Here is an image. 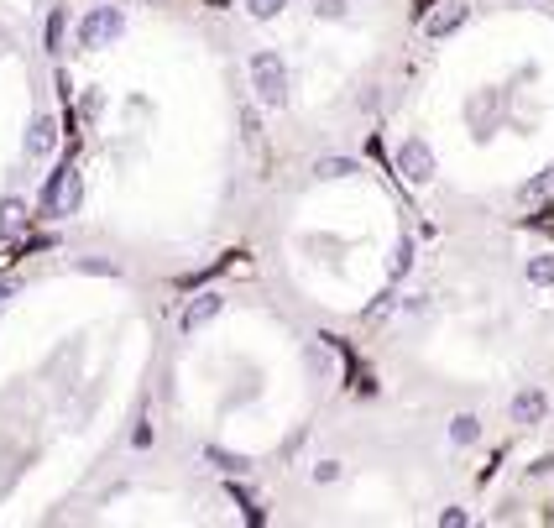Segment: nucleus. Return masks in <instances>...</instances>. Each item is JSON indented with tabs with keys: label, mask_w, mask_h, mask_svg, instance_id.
Masks as SVG:
<instances>
[{
	"label": "nucleus",
	"mask_w": 554,
	"mask_h": 528,
	"mask_svg": "<svg viewBox=\"0 0 554 528\" xmlns=\"http://www.w3.org/2000/svg\"><path fill=\"white\" fill-rule=\"evenodd\" d=\"M246 68H251V89H257V105H262V110H283V105H288V63L277 58L272 48H257Z\"/></svg>",
	"instance_id": "f257e3e1"
},
{
	"label": "nucleus",
	"mask_w": 554,
	"mask_h": 528,
	"mask_svg": "<svg viewBox=\"0 0 554 528\" xmlns=\"http://www.w3.org/2000/svg\"><path fill=\"white\" fill-rule=\"evenodd\" d=\"M121 32H126V11L121 6H95L84 21H79V42L89 53H100V48H110V42H121Z\"/></svg>",
	"instance_id": "f03ea898"
},
{
	"label": "nucleus",
	"mask_w": 554,
	"mask_h": 528,
	"mask_svg": "<svg viewBox=\"0 0 554 528\" xmlns=\"http://www.w3.org/2000/svg\"><path fill=\"white\" fill-rule=\"evenodd\" d=\"M440 173V163H434L429 142H419V136H408V142L398 147V178H408L413 189H424V183Z\"/></svg>",
	"instance_id": "7ed1b4c3"
},
{
	"label": "nucleus",
	"mask_w": 554,
	"mask_h": 528,
	"mask_svg": "<svg viewBox=\"0 0 554 528\" xmlns=\"http://www.w3.org/2000/svg\"><path fill=\"white\" fill-rule=\"evenodd\" d=\"M42 204H48L53 215H79V204H84V183L74 168H58L48 178V194H42Z\"/></svg>",
	"instance_id": "20e7f679"
},
{
	"label": "nucleus",
	"mask_w": 554,
	"mask_h": 528,
	"mask_svg": "<svg viewBox=\"0 0 554 528\" xmlns=\"http://www.w3.org/2000/svg\"><path fill=\"white\" fill-rule=\"evenodd\" d=\"M220 309H225V293H215V288H210V293H199L194 304L178 314L183 335H194V330H204V325H210V319H220Z\"/></svg>",
	"instance_id": "39448f33"
},
{
	"label": "nucleus",
	"mask_w": 554,
	"mask_h": 528,
	"mask_svg": "<svg viewBox=\"0 0 554 528\" xmlns=\"http://www.w3.org/2000/svg\"><path fill=\"white\" fill-rule=\"evenodd\" d=\"M544 413H549V398L539 393V387H523V393L513 398V403H507V419H513V424H539L544 419Z\"/></svg>",
	"instance_id": "423d86ee"
},
{
	"label": "nucleus",
	"mask_w": 554,
	"mask_h": 528,
	"mask_svg": "<svg viewBox=\"0 0 554 528\" xmlns=\"http://www.w3.org/2000/svg\"><path fill=\"white\" fill-rule=\"evenodd\" d=\"M53 147H58V121L37 116L32 131H27V157H53Z\"/></svg>",
	"instance_id": "0eeeda50"
},
{
	"label": "nucleus",
	"mask_w": 554,
	"mask_h": 528,
	"mask_svg": "<svg viewBox=\"0 0 554 528\" xmlns=\"http://www.w3.org/2000/svg\"><path fill=\"white\" fill-rule=\"evenodd\" d=\"M27 231V199H0V236H21Z\"/></svg>",
	"instance_id": "6e6552de"
},
{
	"label": "nucleus",
	"mask_w": 554,
	"mask_h": 528,
	"mask_svg": "<svg viewBox=\"0 0 554 528\" xmlns=\"http://www.w3.org/2000/svg\"><path fill=\"white\" fill-rule=\"evenodd\" d=\"M466 16H471V11L460 6V0H450L445 11H434V16H429V27H424V32H429V37H450V32H455L460 21H466Z\"/></svg>",
	"instance_id": "1a4fd4ad"
},
{
	"label": "nucleus",
	"mask_w": 554,
	"mask_h": 528,
	"mask_svg": "<svg viewBox=\"0 0 554 528\" xmlns=\"http://www.w3.org/2000/svg\"><path fill=\"white\" fill-rule=\"evenodd\" d=\"M523 278L534 288H554V251H539V257L523 262Z\"/></svg>",
	"instance_id": "9d476101"
},
{
	"label": "nucleus",
	"mask_w": 554,
	"mask_h": 528,
	"mask_svg": "<svg viewBox=\"0 0 554 528\" xmlns=\"http://www.w3.org/2000/svg\"><path fill=\"white\" fill-rule=\"evenodd\" d=\"M450 440H455L460 450L481 440V419H476V413H455V419H450Z\"/></svg>",
	"instance_id": "9b49d317"
},
{
	"label": "nucleus",
	"mask_w": 554,
	"mask_h": 528,
	"mask_svg": "<svg viewBox=\"0 0 554 528\" xmlns=\"http://www.w3.org/2000/svg\"><path fill=\"white\" fill-rule=\"evenodd\" d=\"M351 173H361L351 157H319L314 163V178H351Z\"/></svg>",
	"instance_id": "f8f14e48"
},
{
	"label": "nucleus",
	"mask_w": 554,
	"mask_h": 528,
	"mask_svg": "<svg viewBox=\"0 0 554 528\" xmlns=\"http://www.w3.org/2000/svg\"><path fill=\"white\" fill-rule=\"evenodd\" d=\"M288 11V0H246V16L251 21H272V16H283Z\"/></svg>",
	"instance_id": "ddd939ff"
},
{
	"label": "nucleus",
	"mask_w": 554,
	"mask_h": 528,
	"mask_svg": "<svg viewBox=\"0 0 554 528\" xmlns=\"http://www.w3.org/2000/svg\"><path fill=\"white\" fill-rule=\"evenodd\" d=\"M314 16H325V21H345V16H351V0H319Z\"/></svg>",
	"instance_id": "4468645a"
},
{
	"label": "nucleus",
	"mask_w": 554,
	"mask_h": 528,
	"mask_svg": "<svg viewBox=\"0 0 554 528\" xmlns=\"http://www.w3.org/2000/svg\"><path fill=\"white\" fill-rule=\"evenodd\" d=\"M309 476H314V487H330V481H340V461H319Z\"/></svg>",
	"instance_id": "2eb2a0df"
},
{
	"label": "nucleus",
	"mask_w": 554,
	"mask_h": 528,
	"mask_svg": "<svg viewBox=\"0 0 554 528\" xmlns=\"http://www.w3.org/2000/svg\"><path fill=\"white\" fill-rule=\"evenodd\" d=\"M466 523H471L466 508H445V513H440V528H466Z\"/></svg>",
	"instance_id": "dca6fc26"
},
{
	"label": "nucleus",
	"mask_w": 554,
	"mask_h": 528,
	"mask_svg": "<svg viewBox=\"0 0 554 528\" xmlns=\"http://www.w3.org/2000/svg\"><path fill=\"white\" fill-rule=\"evenodd\" d=\"M408 267H413V246L398 241V251H392V272H408Z\"/></svg>",
	"instance_id": "f3484780"
},
{
	"label": "nucleus",
	"mask_w": 554,
	"mask_h": 528,
	"mask_svg": "<svg viewBox=\"0 0 554 528\" xmlns=\"http://www.w3.org/2000/svg\"><path fill=\"white\" fill-rule=\"evenodd\" d=\"M11 293H16V278H0V304H6Z\"/></svg>",
	"instance_id": "a211bd4d"
}]
</instances>
